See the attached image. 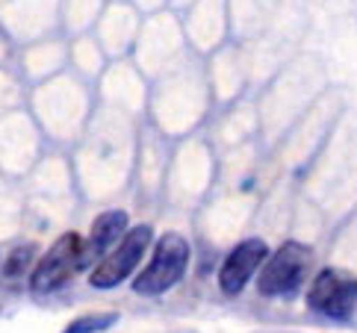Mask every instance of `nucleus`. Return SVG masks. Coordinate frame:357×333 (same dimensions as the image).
I'll return each instance as SVG.
<instances>
[{
	"label": "nucleus",
	"mask_w": 357,
	"mask_h": 333,
	"mask_svg": "<svg viewBox=\"0 0 357 333\" xmlns=\"http://www.w3.org/2000/svg\"><path fill=\"white\" fill-rule=\"evenodd\" d=\"M30 254H33V248H18V251H12V257H9V263H6V277L21 274L24 265L30 263Z\"/></svg>",
	"instance_id": "1a4fd4ad"
},
{
	"label": "nucleus",
	"mask_w": 357,
	"mask_h": 333,
	"mask_svg": "<svg viewBox=\"0 0 357 333\" xmlns=\"http://www.w3.org/2000/svg\"><path fill=\"white\" fill-rule=\"evenodd\" d=\"M127 227H130V219H127L124 210L100 212L95 219V224H92V233H89V254H95V257L109 254L124 239Z\"/></svg>",
	"instance_id": "0eeeda50"
},
{
	"label": "nucleus",
	"mask_w": 357,
	"mask_h": 333,
	"mask_svg": "<svg viewBox=\"0 0 357 333\" xmlns=\"http://www.w3.org/2000/svg\"><path fill=\"white\" fill-rule=\"evenodd\" d=\"M189 257H192V251H189V242L181 233H162L157 239L151 263L133 280V292L142 298L165 295V292L174 289L183 280L189 268Z\"/></svg>",
	"instance_id": "f257e3e1"
},
{
	"label": "nucleus",
	"mask_w": 357,
	"mask_h": 333,
	"mask_svg": "<svg viewBox=\"0 0 357 333\" xmlns=\"http://www.w3.org/2000/svg\"><path fill=\"white\" fill-rule=\"evenodd\" d=\"M307 307L331 322H346L357 310V277L342 268H322L307 289Z\"/></svg>",
	"instance_id": "20e7f679"
},
{
	"label": "nucleus",
	"mask_w": 357,
	"mask_h": 333,
	"mask_svg": "<svg viewBox=\"0 0 357 333\" xmlns=\"http://www.w3.org/2000/svg\"><path fill=\"white\" fill-rule=\"evenodd\" d=\"M86 260H89V245L83 242L80 233L59 236L54 245L45 251V257L36 263L33 274H30V292L33 295H50V292H56L80 272Z\"/></svg>",
	"instance_id": "7ed1b4c3"
},
{
	"label": "nucleus",
	"mask_w": 357,
	"mask_h": 333,
	"mask_svg": "<svg viewBox=\"0 0 357 333\" xmlns=\"http://www.w3.org/2000/svg\"><path fill=\"white\" fill-rule=\"evenodd\" d=\"M151 239H154V233H151L148 224H139L133 230H127L119 245L100 257L92 277H89V284H92L95 289H116L119 284H124V280L136 272V265L142 263Z\"/></svg>",
	"instance_id": "39448f33"
},
{
	"label": "nucleus",
	"mask_w": 357,
	"mask_h": 333,
	"mask_svg": "<svg viewBox=\"0 0 357 333\" xmlns=\"http://www.w3.org/2000/svg\"><path fill=\"white\" fill-rule=\"evenodd\" d=\"M119 322L116 313H89V316H80L62 330V333H104L107 327H112Z\"/></svg>",
	"instance_id": "6e6552de"
},
{
	"label": "nucleus",
	"mask_w": 357,
	"mask_h": 333,
	"mask_svg": "<svg viewBox=\"0 0 357 333\" xmlns=\"http://www.w3.org/2000/svg\"><path fill=\"white\" fill-rule=\"evenodd\" d=\"M266 260H269V245L263 239H242L219 268V289L225 295H239L251 284V277L260 274Z\"/></svg>",
	"instance_id": "423d86ee"
},
{
	"label": "nucleus",
	"mask_w": 357,
	"mask_h": 333,
	"mask_svg": "<svg viewBox=\"0 0 357 333\" xmlns=\"http://www.w3.org/2000/svg\"><path fill=\"white\" fill-rule=\"evenodd\" d=\"M313 251L304 242H284L269 260L263 263L257 274V289L266 298H292L298 295L310 272Z\"/></svg>",
	"instance_id": "f03ea898"
}]
</instances>
